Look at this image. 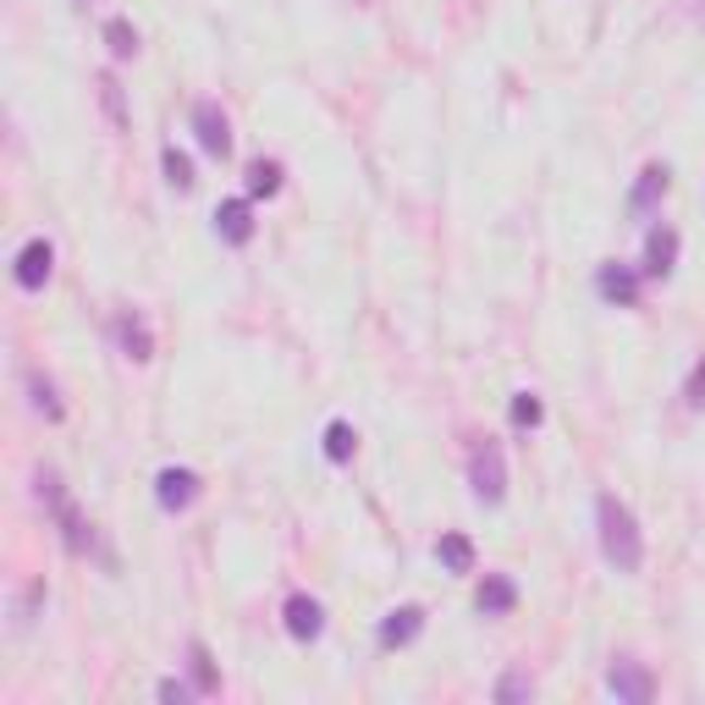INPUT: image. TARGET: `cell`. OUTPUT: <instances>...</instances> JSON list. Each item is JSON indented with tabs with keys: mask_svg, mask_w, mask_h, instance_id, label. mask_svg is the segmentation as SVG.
Returning <instances> with one entry per match:
<instances>
[{
	"mask_svg": "<svg viewBox=\"0 0 705 705\" xmlns=\"http://www.w3.org/2000/svg\"><path fill=\"white\" fill-rule=\"evenodd\" d=\"M606 689L623 700V705H651V700H656V678H651L645 661H634V656H617V661L606 667Z\"/></svg>",
	"mask_w": 705,
	"mask_h": 705,
	"instance_id": "3",
	"label": "cell"
},
{
	"mask_svg": "<svg viewBox=\"0 0 705 705\" xmlns=\"http://www.w3.org/2000/svg\"><path fill=\"white\" fill-rule=\"evenodd\" d=\"M529 694H535V683H529L523 672H507V678L496 683V700H529Z\"/></svg>",
	"mask_w": 705,
	"mask_h": 705,
	"instance_id": "24",
	"label": "cell"
},
{
	"mask_svg": "<svg viewBox=\"0 0 705 705\" xmlns=\"http://www.w3.org/2000/svg\"><path fill=\"white\" fill-rule=\"evenodd\" d=\"M106 45H111L116 61H133V55H138V28H133L127 17H111V23H106Z\"/></svg>",
	"mask_w": 705,
	"mask_h": 705,
	"instance_id": "21",
	"label": "cell"
},
{
	"mask_svg": "<svg viewBox=\"0 0 705 705\" xmlns=\"http://www.w3.org/2000/svg\"><path fill=\"white\" fill-rule=\"evenodd\" d=\"M111 336H116V347H122V359H133V364H149V359H154V336H149L144 314L122 309L116 325H111Z\"/></svg>",
	"mask_w": 705,
	"mask_h": 705,
	"instance_id": "11",
	"label": "cell"
},
{
	"mask_svg": "<svg viewBox=\"0 0 705 705\" xmlns=\"http://www.w3.org/2000/svg\"><path fill=\"white\" fill-rule=\"evenodd\" d=\"M640 271L634 264H623V259H606L601 271H595V293L606 298V304H617V309H640Z\"/></svg>",
	"mask_w": 705,
	"mask_h": 705,
	"instance_id": "4",
	"label": "cell"
},
{
	"mask_svg": "<svg viewBox=\"0 0 705 705\" xmlns=\"http://www.w3.org/2000/svg\"><path fill=\"white\" fill-rule=\"evenodd\" d=\"M435 562L447 573H474V541L458 535V529H447V535L435 541Z\"/></svg>",
	"mask_w": 705,
	"mask_h": 705,
	"instance_id": "14",
	"label": "cell"
},
{
	"mask_svg": "<svg viewBox=\"0 0 705 705\" xmlns=\"http://www.w3.org/2000/svg\"><path fill=\"white\" fill-rule=\"evenodd\" d=\"M100 106H106V116H111V127H127V106H122V83L106 72L100 77Z\"/></svg>",
	"mask_w": 705,
	"mask_h": 705,
	"instance_id": "22",
	"label": "cell"
},
{
	"mask_svg": "<svg viewBox=\"0 0 705 705\" xmlns=\"http://www.w3.org/2000/svg\"><path fill=\"white\" fill-rule=\"evenodd\" d=\"M507 413H512V424H518V430H541V424H546V403H541L535 392H512Z\"/></svg>",
	"mask_w": 705,
	"mask_h": 705,
	"instance_id": "18",
	"label": "cell"
},
{
	"mask_svg": "<svg viewBox=\"0 0 705 705\" xmlns=\"http://www.w3.org/2000/svg\"><path fill=\"white\" fill-rule=\"evenodd\" d=\"M188 667H194V689L199 694H221V672H215V661H210V651L199 640L188 645Z\"/></svg>",
	"mask_w": 705,
	"mask_h": 705,
	"instance_id": "20",
	"label": "cell"
},
{
	"mask_svg": "<svg viewBox=\"0 0 705 705\" xmlns=\"http://www.w3.org/2000/svg\"><path fill=\"white\" fill-rule=\"evenodd\" d=\"M667 176H672L667 165H645V171H640V183H634V210H651V205L667 194Z\"/></svg>",
	"mask_w": 705,
	"mask_h": 705,
	"instance_id": "19",
	"label": "cell"
},
{
	"mask_svg": "<svg viewBox=\"0 0 705 705\" xmlns=\"http://www.w3.org/2000/svg\"><path fill=\"white\" fill-rule=\"evenodd\" d=\"M352 453H359V435H352V424H347V419H331V424H325V458H331V463H347Z\"/></svg>",
	"mask_w": 705,
	"mask_h": 705,
	"instance_id": "17",
	"label": "cell"
},
{
	"mask_svg": "<svg viewBox=\"0 0 705 705\" xmlns=\"http://www.w3.org/2000/svg\"><path fill=\"white\" fill-rule=\"evenodd\" d=\"M419 634H424V606H419V601L392 606V611L381 617V629H375V640H381L386 651H403V645H413Z\"/></svg>",
	"mask_w": 705,
	"mask_h": 705,
	"instance_id": "7",
	"label": "cell"
},
{
	"mask_svg": "<svg viewBox=\"0 0 705 705\" xmlns=\"http://www.w3.org/2000/svg\"><path fill=\"white\" fill-rule=\"evenodd\" d=\"M282 623H287V634H293L298 645H314V640L325 634V611H320V601H314V595H287V606H282Z\"/></svg>",
	"mask_w": 705,
	"mask_h": 705,
	"instance_id": "9",
	"label": "cell"
},
{
	"mask_svg": "<svg viewBox=\"0 0 705 705\" xmlns=\"http://www.w3.org/2000/svg\"><path fill=\"white\" fill-rule=\"evenodd\" d=\"M595 529H601V557L617 573H640L645 568V535H640V523H634L623 496H611V491L595 496Z\"/></svg>",
	"mask_w": 705,
	"mask_h": 705,
	"instance_id": "1",
	"label": "cell"
},
{
	"mask_svg": "<svg viewBox=\"0 0 705 705\" xmlns=\"http://www.w3.org/2000/svg\"><path fill=\"white\" fill-rule=\"evenodd\" d=\"M474 606H480L485 617H507V611L518 606V584H512L507 573H485L480 590H474Z\"/></svg>",
	"mask_w": 705,
	"mask_h": 705,
	"instance_id": "13",
	"label": "cell"
},
{
	"mask_svg": "<svg viewBox=\"0 0 705 705\" xmlns=\"http://www.w3.org/2000/svg\"><path fill=\"white\" fill-rule=\"evenodd\" d=\"M683 397H689V408H705V359L689 370V386H683Z\"/></svg>",
	"mask_w": 705,
	"mask_h": 705,
	"instance_id": "25",
	"label": "cell"
},
{
	"mask_svg": "<svg viewBox=\"0 0 705 705\" xmlns=\"http://www.w3.org/2000/svg\"><path fill=\"white\" fill-rule=\"evenodd\" d=\"M50 271H55V248H50V237H28L23 248H17V287L23 293H39L45 282H50Z\"/></svg>",
	"mask_w": 705,
	"mask_h": 705,
	"instance_id": "8",
	"label": "cell"
},
{
	"mask_svg": "<svg viewBox=\"0 0 705 705\" xmlns=\"http://www.w3.org/2000/svg\"><path fill=\"white\" fill-rule=\"evenodd\" d=\"M160 171H165V183H171L176 194H188V188L199 183V176H194V160H188L183 149H176V144H165V149H160Z\"/></svg>",
	"mask_w": 705,
	"mask_h": 705,
	"instance_id": "16",
	"label": "cell"
},
{
	"mask_svg": "<svg viewBox=\"0 0 705 705\" xmlns=\"http://www.w3.org/2000/svg\"><path fill=\"white\" fill-rule=\"evenodd\" d=\"M160 700H176V705H183V700H194V689L183 683V678H160V689H154Z\"/></svg>",
	"mask_w": 705,
	"mask_h": 705,
	"instance_id": "26",
	"label": "cell"
},
{
	"mask_svg": "<svg viewBox=\"0 0 705 705\" xmlns=\"http://www.w3.org/2000/svg\"><path fill=\"white\" fill-rule=\"evenodd\" d=\"M194 138H199V149H205L210 160H226V154H232V122H226V111H221L215 100H199V106H194Z\"/></svg>",
	"mask_w": 705,
	"mask_h": 705,
	"instance_id": "5",
	"label": "cell"
},
{
	"mask_svg": "<svg viewBox=\"0 0 705 705\" xmlns=\"http://www.w3.org/2000/svg\"><path fill=\"white\" fill-rule=\"evenodd\" d=\"M672 264H678V232H672V226H651V232H645V264H640V276H645V282H667Z\"/></svg>",
	"mask_w": 705,
	"mask_h": 705,
	"instance_id": "10",
	"label": "cell"
},
{
	"mask_svg": "<svg viewBox=\"0 0 705 705\" xmlns=\"http://www.w3.org/2000/svg\"><path fill=\"white\" fill-rule=\"evenodd\" d=\"M199 474L194 469H160L154 474V502H160V512H188L194 502H199Z\"/></svg>",
	"mask_w": 705,
	"mask_h": 705,
	"instance_id": "6",
	"label": "cell"
},
{
	"mask_svg": "<svg viewBox=\"0 0 705 705\" xmlns=\"http://www.w3.org/2000/svg\"><path fill=\"white\" fill-rule=\"evenodd\" d=\"M28 392H34V408H39L45 419H61V397H55V386H50L45 375H28Z\"/></svg>",
	"mask_w": 705,
	"mask_h": 705,
	"instance_id": "23",
	"label": "cell"
},
{
	"mask_svg": "<svg viewBox=\"0 0 705 705\" xmlns=\"http://www.w3.org/2000/svg\"><path fill=\"white\" fill-rule=\"evenodd\" d=\"M469 485H474V502L485 507H502L507 496V458H502V441H474L469 447Z\"/></svg>",
	"mask_w": 705,
	"mask_h": 705,
	"instance_id": "2",
	"label": "cell"
},
{
	"mask_svg": "<svg viewBox=\"0 0 705 705\" xmlns=\"http://www.w3.org/2000/svg\"><path fill=\"white\" fill-rule=\"evenodd\" d=\"M243 188H248V199H276L282 194V165L276 160H248Z\"/></svg>",
	"mask_w": 705,
	"mask_h": 705,
	"instance_id": "15",
	"label": "cell"
},
{
	"mask_svg": "<svg viewBox=\"0 0 705 705\" xmlns=\"http://www.w3.org/2000/svg\"><path fill=\"white\" fill-rule=\"evenodd\" d=\"M215 237L232 243V248H248L253 243V205L248 199H221L215 205Z\"/></svg>",
	"mask_w": 705,
	"mask_h": 705,
	"instance_id": "12",
	"label": "cell"
}]
</instances>
